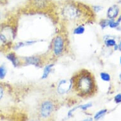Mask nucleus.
<instances>
[{
    "label": "nucleus",
    "instance_id": "nucleus-1",
    "mask_svg": "<svg viewBox=\"0 0 121 121\" xmlns=\"http://www.w3.org/2000/svg\"><path fill=\"white\" fill-rule=\"evenodd\" d=\"M72 87L78 95L86 98L92 95L96 89L93 75L87 70L79 71L72 78Z\"/></svg>",
    "mask_w": 121,
    "mask_h": 121
},
{
    "label": "nucleus",
    "instance_id": "nucleus-2",
    "mask_svg": "<svg viewBox=\"0 0 121 121\" xmlns=\"http://www.w3.org/2000/svg\"><path fill=\"white\" fill-rule=\"evenodd\" d=\"M90 10L86 5L74 1H66L60 6V12L62 17L70 22H83L86 20Z\"/></svg>",
    "mask_w": 121,
    "mask_h": 121
},
{
    "label": "nucleus",
    "instance_id": "nucleus-3",
    "mask_svg": "<svg viewBox=\"0 0 121 121\" xmlns=\"http://www.w3.org/2000/svg\"><path fill=\"white\" fill-rule=\"evenodd\" d=\"M66 49L65 38L62 34L56 36L52 42V52L56 57L62 56Z\"/></svg>",
    "mask_w": 121,
    "mask_h": 121
},
{
    "label": "nucleus",
    "instance_id": "nucleus-4",
    "mask_svg": "<svg viewBox=\"0 0 121 121\" xmlns=\"http://www.w3.org/2000/svg\"><path fill=\"white\" fill-rule=\"evenodd\" d=\"M55 110V105L51 100H44L41 102L39 107L40 117L43 119H47L52 115Z\"/></svg>",
    "mask_w": 121,
    "mask_h": 121
},
{
    "label": "nucleus",
    "instance_id": "nucleus-5",
    "mask_svg": "<svg viewBox=\"0 0 121 121\" xmlns=\"http://www.w3.org/2000/svg\"><path fill=\"white\" fill-rule=\"evenodd\" d=\"M72 87V81L70 80L62 79L59 82L57 86V91L60 95L67 93L71 89Z\"/></svg>",
    "mask_w": 121,
    "mask_h": 121
},
{
    "label": "nucleus",
    "instance_id": "nucleus-6",
    "mask_svg": "<svg viewBox=\"0 0 121 121\" xmlns=\"http://www.w3.org/2000/svg\"><path fill=\"white\" fill-rule=\"evenodd\" d=\"M24 64L26 65H33L36 67H41L43 65L41 58L38 56H30L23 58Z\"/></svg>",
    "mask_w": 121,
    "mask_h": 121
},
{
    "label": "nucleus",
    "instance_id": "nucleus-7",
    "mask_svg": "<svg viewBox=\"0 0 121 121\" xmlns=\"http://www.w3.org/2000/svg\"><path fill=\"white\" fill-rule=\"evenodd\" d=\"M6 58L10 61L14 67H18L21 65V62L20 59L17 56L16 53H15L14 52H10L9 53L6 55Z\"/></svg>",
    "mask_w": 121,
    "mask_h": 121
},
{
    "label": "nucleus",
    "instance_id": "nucleus-8",
    "mask_svg": "<svg viewBox=\"0 0 121 121\" xmlns=\"http://www.w3.org/2000/svg\"><path fill=\"white\" fill-rule=\"evenodd\" d=\"M119 13V8L117 4L111 6L107 11V17L109 19H114L116 18Z\"/></svg>",
    "mask_w": 121,
    "mask_h": 121
},
{
    "label": "nucleus",
    "instance_id": "nucleus-9",
    "mask_svg": "<svg viewBox=\"0 0 121 121\" xmlns=\"http://www.w3.org/2000/svg\"><path fill=\"white\" fill-rule=\"evenodd\" d=\"M32 5L37 9L42 10L48 6V0H32Z\"/></svg>",
    "mask_w": 121,
    "mask_h": 121
},
{
    "label": "nucleus",
    "instance_id": "nucleus-10",
    "mask_svg": "<svg viewBox=\"0 0 121 121\" xmlns=\"http://www.w3.org/2000/svg\"><path fill=\"white\" fill-rule=\"evenodd\" d=\"M54 67L53 64H50L48 65H46L44 68L43 72V75H42L41 79H47L50 73L52 72V70Z\"/></svg>",
    "mask_w": 121,
    "mask_h": 121
},
{
    "label": "nucleus",
    "instance_id": "nucleus-11",
    "mask_svg": "<svg viewBox=\"0 0 121 121\" xmlns=\"http://www.w3.org/2000/svg\"><path fill=\"white\" fill-rule=\"evenodd\" d=\"M35 43H36V41H26L19 42V43H17L14 46V49L15 50H18L19 48L24 47V46L32 45V44H34Z\"/></svg>",
    "mask_w": 121,
    "mask_h": 121
},
{
    "label": "nucleus",
    "instance_id": "nucleus-12",
    "mask_svg": "<svg viewBox=\"0 0 121 121\" xmlns=\"http://www.w3.org/2000/svg\"><path fill=\"white\" fill-rule=\"evenodd\" d=\"M85 27L83 25H79L78 27H75L73 30V33L75 35H81L85 32Z\"/></svg>",
    "mask_w": 121,
    "mask_h": 121
},
{
    "label": "nucleus",
    "instance_id": "nucleus-13",
    "mask_svg": "<svg viewBox=\"0 0 121 121\" xmlns=\"http://www.w3.org/2000/svg\"><path fill=\"white\" fill-rule=\"evenodd\" d=\"M107 112V110L106 109H103L100 110L98 112H97L96 113H95V115L94 116V119L95 120H99L101 118L104 116L105 115V113Z\"/></svg>",
    "mask_w": 121,
    "mask_h": 121
},
{
    "label": "nucleus",
    "instance_id": "nucleus-14",
    "mask_svg": "<svg viewBox=\"0 0 121 121\" xmlns=\"http://www.w3.org/2000/svg\"><path fill=\"white\" fill-rule=\"evenodd\" d=\"M7 70L4 65H0V79H3L6 75Z\"/></svg>",
    "mask_w": 121,
    "mask_h": 121
},
{
    "label": "nucleus",
    "instance_id": "nucleus-15",
    "mask_svg": "<svg viewBox=\"0 0 121 121\" xmlns=\"http://www.w3.org/2000/svg\"><path fill=\"white\" fill-rule=\"evenodd\" d=\"M100 78L103 81L106 82H108L110 81L111 78L109 73H107V72H101L100 73Z\"/></svg>",
    "mask_w": 121,
    "mask_h": 121
},
{
    "label": "nucleus",
    "instance_id": "nucleus-16",
    "mask_svg": "<svg viewBox=\"0 0 121 121\" xmlns=\"http://www.w3.org/2000/svg\"><path fill=\"white\" fill-rule=\"evenodd\" d=\"M6 95V89L4 86L0 84V101H2Z\"/></svg>",
    "mask_w": 121,
    "mask_h": 121
},
{
    "label": "nucleus",
    "instance_id": "nucleus-17",
    "mask_svg": "<svg viewBox=\"0 0 121 121\" xmlns=\"http://www.w3.org/2000/svg\"><path fill=\"white\" fill-rule=\"evenodd\" d=\"M93 106V104L91 103H87L86 104H83V105H81L78 106V109H81L83 111H86L87 110L88 108H91Z\"/></svg>",
    "mask_w": 121,
    "mask_h": 121
},
{
    "label": "nucleus",
    "instance_id": "nucleus-18",
    "mask_svg": "<svg viewBox=\"0 0 121 121\" xmlns=\"http://www.w3.org/2000/svg\"><path fill=\"white\" fill-rule=\"evenodd\" d=\"M105 44L107 47H112V46H114L116 44V42L114 39L110 38L107 39L105 41Z\"/></svg>",
    "mask_w": 121,
    "mask_h": 121
},
{
    "label": "nucleus",
    "instance_id": "nucleus-19",
    "mask_svg": "<svg viewBox=\"0 0 121 121\" xmlns=\"http://www.w3.org/2000/svg\"><path fill=\"white\" fill-rule=\"evenodd\" d=\"M110 21V20H108V19H103V20H101V22L99 23V25H100L102 29H105V27L108 26Z\"/></svg>",
    "mask_w": 121,
    "mask_h": 121
},
{
    "label": "nucleus",
    "instance_id": "nucleus-20",
    "mask_svg": "<svg viewBox=\"0 0 121 121\" xmlns=\"http://www.w3.org/2000/svg\"><path fill=\"white\" fill-rule=\"evenodd\" d=\"M119 24L120 23H119L117 21V22H115V21H113V19H110L108 26L110 28H117L119 26Z\"/></svg>",
    "mask_w": 121,
    "mask_h": 121
},
{
    "label": "nucleus",
    "instance_id": "nucleus-21",
    "mask_svg": "<svg viewBox=\"0 0 121 121\" xmlns=\"http://www.w3.org/2000/svg\"><path fill=\"white\" fill-rule=\"evenodd\" d=\"M92 8H93V10L94 12L98 13V12H99L100 11L103 10V6H100V5H95V6L92 7Z\"/></svg>",
    "mask_w": 121,
    "mask_h": 121
},
{
    "label": "nucleus",
    "instance_id": "nucleus-22",
    "mask_svg": "<svg viewBox=\"0 0 121 121\" xmlns=\"http://www.w3.org/2000/svg\"><path fill=\"white\" fill-rule=\"evenodd\" d=\"M114 101L116 103H121V93L117 94L114 97Z\"/></svg>",
    "mask_w": 121,
    "mask_h": 121
},
{
    "label": "nucleus",
    "instance_id": "nucleus-23",
    "mask_svg": "<svg viewBox=\"0 0 121 121\" xmlns=\"http://www.w3.org/2000/svg\"><path fill=\"white\" fill-rule=\"evenodd\" d=\"M118 47H119V50H120V51H121V41H120V43H119V45H118Z\"/></svg>",
    "mask_w": 121,
    "mask_h": 121
},
{
    "label": "nucleus",
    "instance_id": "nucleus-24",
    "mask_svg": "<svg viewBox=\"0 0 121 121\" xmlns=\"http://www.w3.org/2000/svg\"><path fill=\"white\" fill-rule=\"evenodd\" d=\"M3 15H2V11L0 10V20H1V18H2Z\"/></svg>",
    "mask_w": 121,
    "mask_h": 121
},
{
    "label": "nucleus",
    "instance_id": "nucleus-25",
    "mask_svg": "<svg viewBox=\"0 0 121 121\" xmlns=\"http://www.w3.org/2000/svg\"><path fill=\"white\" fill-rule=\"evenodd\" d=\"M119 49V47H118V45L117 44H115V46H114V50H117Z\"/></svg>",
    "mask_w": 121,
    "mask_h": 121
},
{
    "label": "nucleus",
    "instance_id": "nucleus-26",
    "mask_svg": "<svg viewBox=\"0 0 121 121\" xmlns=\"http://www.w3.org/2000/svg\"><path fill=\"white\" fill-rule=\"evenodd\" d=\"M117 21L119 22V23H120V22H121V16H119V18H118V20H117Z\"/></svg>",
    "mask_w": 121,
    "mask_h": 121
},
{
    "label": "nucleus",
    "instance_id": "nucleus-27",
    "mask_svg": "<svg viewBox=\"0 0 121 121\" xmlns=\"http://www.w3.org/2000/svg\"><path fill=\"white\" fill-rule=\"evenodd\" d=\"M119 78H120V80L121 81V74H120V75H119Z\"/></svg>",
    "mask_w": 121,
    "mask_h": 121
},
{
    "label": "nucleus",
    "instance_id": "nucleus-28",
    "mask_svg": "<svg viewBox=\"0 0 121 121\" xmlns=\"http://www.w3.org/2000/svg\"><path fill=\"white\" fill-rule=\"evenodd\" d=\"M120 63H121V58H120Z\"/></svg>",
    "mask_w": 121,
    "mask_h": 121
},
{
    "label": "nucleus",
    "instance_id": "nucleus-29",
    "mask_svg": "<svg viewBox=\"0 0 121 121\" xmlns=\"http://www.w3.org/2000/svg\"><path fill=\"white\" fill-rule=\"evenodd\" d=\"M119 3H121V0H119Z\"/></svg>",
    "mask_w": 121,
    "mask_h": 121
}]
</instances>
